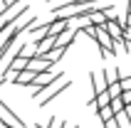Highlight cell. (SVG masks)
<instances>
[{
  "instance_id": "obj_1",
  "label": "cell",
  "mask_w": 131,
  "mask_h": 128,
  "mask_svg": "<svg viewBox=\"0 0 131 128\" xmlns=\"http://www.w3.org/2000/svg\"><path fill=\"white\" fill-rule=\"evenodd\" d=\"M69 86H72V81H62V79H59V81H54V84H52L50 89L40 96V106H50L52 101L57 99V96H62V91H67Z\"/></svg>"
},
{
  "instance_id": "obj_2",
  "label": "cell",
  "mask_w": 131,
  "mask_h": 128,
  "mask_svg": "<svg viewBox=\"0 0 131 128\" xmlns=\"http://www.w3.org/2000/svg\"><path fill=\"white\" fill-rule=\"evenodd\" d=\"M89 81H92V99H94L96 94L106 91V69L92 71V74H89Z\"/></svg>"
},
{
  "instance_id": "obj_3",
  "label": "cell",
  "mask_w": 131,
  "mask_h": 128,
  "mask_svg": "<svg viewBox=\"0 0 131 128\" xmlns=\"http://www.w3.org/2000/svg\"><path fill=\"white\" fill-rule=\"evenodd\" d=\"M32 79H35V71H30L27 67H25V69L13 71V76H10V84H15V86H30V84H32Z\"/></svg>"
},
{
  "instance_id": "obj_4",
  "label": "cell",
  "mask_w": 131,
  "mask_h": 128,
  "mask_svg": "<svg viewBox=\"0 0 131 128\" xmlns=\"http://www.w3.org/2000/svg\"><path fill=\"white\" fill-rule=\"evenodd\" d=\"M109 106H111V111H114V113H119V111H124V108H126V101H124V96L119 94V96H111Z\"/></svg>"
},
{
  "instance_id": "obj_5",
  "label": "cell",
  "mask_w": 131,
  "mask_h": 128,
  "mask_svg": "<svg viewBox=\"0 0 131 128\" xmlns=\"http://www.w3.org/2000/svg\"><path fill=\"white\" fill-rule=\"evenodd\" d=\"M96 116H99L102 121H106V118H111V116H114V111H111V106L106 104V106H99V108H96Z\"/></svg>"
},
{
  "instance_id": "obj_6",
  "label": "cell",
  "mask_w": 131,
  "mask_h": 128,
  "mask_svg": "<svg viewBox=\"0 0 131 128\" xmlns=\"http://www.w3.org/2000/svg\"><path fill=\"white\" fill-rule=\"evenodd\" d=\"M102 128H119V121H116V116H111V118L102 121Z\"/></svg>"
},
{
  "instance_id": "obj_7",
  "label": "cell",
  "mask_w": 131,
  "mask_h": 128,
  "mask_svg": "<svg viewBox=\"0 0 131 128\" xmlns=\"http://www.w3.org/2000/svg\"><path fill=\"white\" fill-rule=\"evenodd\" d=\"M3 10H5V5H3V0H0V12H3Z\"/></svg>"
},
{
  "instance_id": "obj_8",
  "label": "cell",
  "mask_w": 131,
  "mask_h": 128,
  "mask_svg": "<svg viewBox=\"0 0 131 128\" xmlns=\"http://www.w3.org/2000/svg\"><path fill=\"white\" fill-rule=\"evenodd\" d=\"M64 128H77V126H64Z\"/></svg>"
}]
</instances>
